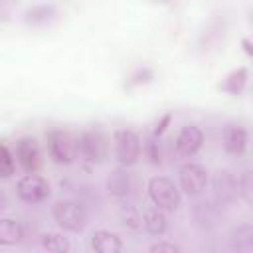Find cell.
Returning <instances> with one entry per match:
<instances>
[{
    "instance_id": "obj_1",
    "label": "cell",
    "mask_w": 253,
    "mask_h": 253,
    "mask_svg": "<svg viewBox=\"0 0 253 253\" xmlns=\"http://www.w3.org/2000/svg\"><path fill=\"white\" fill-rule=\"evenodd\" d=\"M51 215L55 223L69 233H81L87 227L89 213L83 202L79 200H57L51 206Z\"/></svg>"
},
{
    "instance_id": "obj_2",
    "label": "cell",
    "mask_w": 253,
    "mask_h": 253,
    "mask_svg": "<svg viewBox=\"0 0 253 253\" xmlns=\"http://www.w3.org/2000/svg\"><path fill=\"white\" fill-rule=\"evenodd\" d=\"M107 152H109V142H107V136L101 128H87L79 134V140H77V154L89 162V164H101L105 158H107Z\"/></svg>"
},
{
    "instance_id": "obj_3",
    "label": "cell",
    "mask_w": 253,
    "mask_h": 253,
    "mask_svg": "<svg viewBox=\"0 0 253 253\" xmlns=\"http://www.w3.org/2000/svg\"><path fill=\"white\" fill-rule=\"evenodd\" d=\"M113 146H115V158L121 166H134L142 152V140L140 136L130 128H117L113 132Z\"/></svg>"
},
{
    "instance_id": "obj_4",
    "label": "cell",
    "mask_w": 253,
    "mask_h": 253,
    "mask_svg": "<svg viewBox=\"0 0 253 253\" xmlns=\"http://www.w3.org/2000/svg\"><path fill=\"white\" fill-rule=\"evenodd\" d=\"M148 198L152 200L156 208L166 210V211L176 210L182 202L178 186L168 176H152L148 180Z\"/></svg>"
},
{
    "instance_id": "obj_5",
    "label": "cell",
    "mask_w": 253,
    "mask_h": 253,
    "mask_svg": "<svg viewBox=\"0 0 253 253\" xmlns=\"http://www.w3.org/2000/svg\"><path fill=\"white\" fill-rule=\"evenodd\" d=\"M47 142V152L49 158L55 164H71L77 156V140L71 136L69 130L63 128H51L45 134Z\"/></svg>"
},
{
    "instance_id": "obj_6",
    "label": "cell",
    "mask_w": 253,
    "mask_h": 253,
    "mask_svg": "<svg viewBox=\"0 0 253 253\" xmlns=\"http://www.w3.org/2000/svg\"><path fill=\"white\" fill-rule=\"evenodd\" d=\"M49 182L36 172H28L16 184V196L26 204H42L49 198Z\"/></svg>"
},
{
    "instance_id": "obj_7",
    "label": "cell",
    "mask_w": 253,
    "mask_h": 253,
    "mask_svg": "<svg viewBox=\"0 0 253 253\" xmlns=\"http://www.w3.org/2000/svg\"><path fill=\"white\" fill-rule=\"evenodd\" d=\"M178 184L184 194L200 196L210 184V174L202 164L188 162V164L180 166V170H178Z\"/></svg>"
},
{
    "instance_id": "obj_8",
    "label": "cell",
    "mask_w": 253,
    "mask_h": 253,
    "mask_svg": "<svg viewBox=\"0 0 253 253\" xmlns=\"http://www.w3.org/2000/svg\"><path fill=\"white\" fill-rule=\"evenodd\" d=\"M204 144V132L196 125H186L180 128L174 140V152L178 158H192Z\"/></svg>"
},
{
    "instance_id": "obj_9",
    "label": "cell",
    "mask_w": 253,
    "mask_h": 253,
    "mask_svg": "<svg viewBox=\"0 0 253 253\" xmlns=\"http://www.w3.org/2000/svg\"><path fill=\"white\" fill-rule=\"evenodd\" d=\"M221 144L227 154L243 156L247 150V128L237 121L225 123L221 128Z\"/></svg>"
},
{
    "instance_id": "obj_10",
    "label": "cell",
    "mask_w": 253,
    "mask_h": 253,
    "mask_svg": "<svg viewBox=\"0 0 253 253\" xmlns=\"http://www.w3.org/2000/svg\"><path fill=\"white\" fill-rule=\"evenodd\" d=\"M211 190L213 198L219 206L231 204L237 200V176L231 170H217L211 178Z\"/></svg>"
},
{
    "instance_id": "obj_11",
    "label": "cell",
    "mask_w": 253,
    "mask_h": 253,
    "mask_svg": "<svg viewBox=\"0 0 253 253\" xmlns=\"http://www.w3.org/2000/svg\"><path fill=\"white\" fill-rule=\"evenodd\" d=\"M16 160L26 172H36L42 166V152L34 136H20L16 140Z\"/></svg>"
},
{
    "instance_id": "obj_12",
    "label": "cell",
    "mask_w": 253,
    "mask_h": 253,
    "mask_svg": "<svg viewBox=\"0 0 253 253\" xmlns=\"http://www.w3.org/2000/svg\"><path fill=\"white\" fill-rule=\"evenodd\" d=\"M192 219L200 229H206V231L215 229L219 225V221H221L219 204L217 202H208V200L196 202L192 206Z\"/></svg>"
},
{
    "instance_id": "obj_13",
    "label": "cell",
    "mask_w": 253,
    "mask_h": 253,
    "mask_svg": "<svg viewBox=\"0 0 253 253\" xmlns=\"http://www.w3.org/2000/svg\"><path fill=\"white\" fill-rule=\"evenodd\" d=\"M105 188L109 192L111 198L115 200H125L132 194V188H134V180H132V174L126 170V166H119L115 168L107 182H105Z\"/></svg>"
},
{
    "instance_id": "obj_14",
    "label": "cell",
    "mask_w": 253,
    "mask_h": 253,
    "mask_svg": "<svg viewBox=\"0 0 253 253\" xmlns=\"http://www.w3.org/2000/svg\"><path fill=\"white\" fill-rule=\"evenodd\" d=\"M57 18V8L53 4H36L24 12V22L32 28H45Z\"/></svg>"
},
{
    "instance_id": "obj_15",
    "label": "cell",
    "mask_w": 253,
    "mask_h": 253,
    "mask_svg": "<svg viewBox=\"0 0 253 253\" xmlns=\"http://www.w3.org/2000/svg\"><path fill=\"white\" fill-rule=\"evenodd\" d=\"M91 247L97 253H119L123 251V239L109 229H97L91 235Z\"/></svg>"
},
{
    "instance_id": "obj_16",
    "label": "cell",
    "mask_w": 253,
    "mask_h": 253,
    "mask_svg": "<svg viewBox=\"0 0 253 253\" xmlns=\"http://www.w3.org/2000/svg\"><path fill=\"white\" fill-rule=\"evenodd\" d=\"M26 239V225L14 217L0 219V245H18Z\"/></svg>"
},
{
    "instance_id": "obj_17",
    "label": "cell",
    "mask_w": 253,
    "mask_h": 253,
    "mask_svg": "<svg viewBox=\"0 0 253 253\" xmlns=\"http://www.w3.org/2000/svg\"><path fill=\"white\" fill-rule=\"evenodd\" d=\"M223 36H225V20H219V18L211 20L200 36V49L210 51L217 47L219 43H223Z\"/></svg>"
},
{
    "instance_id": "obj_18",
    "label": "cell",
    "mask_w": 253,
    "mask_h": 253,
    "mask_svg": "<svg viewBox=\"0 0 253 253\" xmlns=\"http://www.w3.org/2000/svg\"><path fill=\"white\" fill-rule=\"evenodd\" d=\"M140 217H142V225H144L146 233H150L154 237H160V235L166 233V229H168V217H166L164 210H160V208L154 206V208L144 210V213Z\"/></svg>"
},
{
    "instance_id": "obj_19",
    "label": "cell",
    "mask_w": 253,
    "mask_h": 253,
    "mask_svg": "<svg viewBox=\"0 0 253 253\" xmlns=\"http://www.w3.org/2000/svg\"><path fill=\"white\" fill-rule=\"evenodd\" d=\"M229 249L237 253H253V225L241 223L229 233Z\"/></svg>"
},
{
    "instance_id": "obj_20",
    "label": "cell",
    "mask_w": 253,
    "mask_h": 253,
    "mask_svg": "<svg viewBox=\"0 0 253 253\" xmlns=\"http://www.w3.org/2000/svg\"><path fill=\"white\" fill-rule=\"evenodd\" d=\"M247 79H249L247 67H237V69H233V71H229V73L225 75V79H223V83L219 85V89L225 91L227 95L237 97V95H241V93L245 91Z\"/></svg>"
},
{
    "instance_id": "obj_21",
    "label": "cell",
    "mask_w": 253,
    "mask_h": 253,
    "mask_svg": "<svg viewBox=\"0 0 253 253\" xmlns=\"http://www.w3.org/2000/svg\"><path fill=\"white\" fill-rule=\"evenodd\" d=\"M40 245L45 251H51V253H65V251L71 249L69 239L63 233H57V231H45V233H42L40 235Z\"/></svg>"
},
{
    "instance_id": "obj_22",
    "label": "cell",
    "mask_w": 253,
    "mask_h": 253,
    "mask_svg": "<svg viewBox=\"0 0 253 253\" xmlns=\"http://www.w3.org/2000/svg\"><path fill=\"white\" fill-rule=\"evenodd\" d=\"M142 152H144V158L150 162V164H154V166H158V164H162V144H160V136L158 134H148L144 140H142Z\"/></svg>"
},
{
    "instance_id": "obj_23",
    "label": "cell",
    "mask_w": 253,
    "mask_h": 253,
    "mask_svg": "<svg viewBox=\"0 0 253 253\" xmlns=\"http://www.w3.org/2000/svg\"><path fill=\"white\" fill-rule=\"evenodd\" d=\"M237 196H241L247 204L253 200V174L251 170H243L237 176Z\"/></svg>"
},
{
    "instance_id": "obj_24",
    "label": "cell",
    "mask_w": 253,
    "mask_h": 253,
    "mask_svg": "<svg viewBox=\"0 0 253 253\" xmlns=\"http://www.w3.org/2000/svg\"><path fill=\"white\" fill-rule=\"evenodd\" d=\"M16 172V162L12 150L0 142V178H10Z\"/></svg>"
},
{
    "instance_id": "obj_25",
    "label": "cell",
    "mask_w": 253,
    "mask_h": 253,
    "mask_svg": "<svg viewBox=\"0 0 253 253\" xmlns=\"http://www.w3.org/2000/svg\"><path fill=\"white\" fill-rule=\"evenodd\" d=\"M152 77H154V71L150 69V67H136L132 73H130V77H128V83H126V87H138V85H146V83H150L152 81Z\"/></svg>"
},
{
    "instance_id": "obj_26",
    "label": "cell",
    "mask_w": 253,
    "mask_h": 253,
    "mask_svg": "<svg viewBox=\"0 0 253 253\" xmlns=\"http://www.w3.org/2000/svg\"><path fill=\"white\" fill-rule=\"evenodd\" d=\"M121 221H123V225H125L126 229H130V231H136V229H140V225H142V217H140L138 211L132 210V208L123 210V213H121Z\"/></svg>"
},
{
    "instance_id": "obj_27",
    "label": "cell",
    "mask_w": 253,
    "mask_h": 253,
    "mask_svg": "<svg viewBox=\"0 0 253 253\" xmlns=\"http://www.w3.org/2000/svg\"><path fill=\"white\" fill-rule=\"evenodd\" d=\"M148 251L150 253H178L180 247L176 243H172V241H156V243H152L148 247Z\"/></svg>"
},
{
    "instance_id": "obj_28",
    "label": "cell",
    "mask_w": 253,
    "mask_h": 253,
    "mask_svg": "<svg viewBox=\"0 0 253 253\" xmlns=\"http://www.w3.org/2000/svg\"><path fill=\"white\" fill-rule=\"evenodd\" d=\"M18 0H0V22H8Z\"/></svg>"
},
{
    "instance_id": "obj_29",
    "label": "cell",
    "mask_w": 253,
    "mask_h": 253,
    "mask_svg": "<svg viewBox=\"0 0 253 253\" xmlns=\"http://www.w3.org/2000/svg\"><path fill=\"white\" fill-rule=\"evenodd\" d=\"M170 119H172L170 115H164V117H162V121H158V123H156V128H154V134H158V136H160V134H162V132L166 130V126H168V123H170Z\"/></svg>"
},
{
    "instance_id": "obj_30",
    "label": "cell",
    "mask_w": 253,
    "mask_h": 253,
    "mask_svg": "<svg viewBox=\"0 0 253 253\" xmlns=\"http://www.w3.org/2000/svg\"><path fill=\"white\" fill-rule=\"evenodd\" d=\"M6 206H8V200H6V194L0 190V213L6 210Z\"/></svg>"
},
{
    "instance_id": "obj_31",
    "label": "cell",
    "mask_w": 253,
    "mask_h": 253,
    "mask_svg": "<svg viewBox=\"0 0 253 253\" xmlns=\"http://www.w3.org/2000/svg\"><path fill=\"white\" fill-rule=\"evenodd\" d=\"M243 47H245V51H247V55H251V53H253V49H251V42H249L247 38L243 40Z\"/></svg>"
},
{
    "instance_id": "obj_32",
    "label": "cell",
    "mask_w": 253,
    "mask_h": 253,
    "mask_svg": "<svg viewBox=\"0 0 253 253\" xmlns=\"http://www.w3.org/2000/svg\"><path fill=\"white\" fill-rule=\"evenodd\" d=\"M152 2H156V4H170L172 0H152Z\"/></svg>"
}]
</instances>
